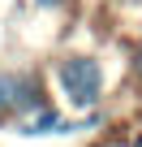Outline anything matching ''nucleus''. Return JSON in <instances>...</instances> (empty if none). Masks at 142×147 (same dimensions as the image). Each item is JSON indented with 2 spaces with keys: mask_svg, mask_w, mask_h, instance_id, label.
Wrapping results in <instances>:
<instances>
[{
  "mask_svg": "<svg viewBox=\"0 0 142 147\" xmlns=\"http://www.w3.org/2000/svg\"><path fill=\"white\" fill-rule=\"evenodd\" d=\"M17 78L22 74H0V117L17 108Z\"/></svg>",
  "mask_w": 142,
  "mask_h": 147,
  "instance_id": "nucleus-3",
  "label": "nucleus"
},
{
  "mask_svg": "<svg viewBox=\"0 0 142 147\" xmlns=\"http://www.w3.org/2000/svg\"><path fill=\"white\" fill-rule=\"evenodd\" d=\"M138 78H142V52H138Z\"/></svg>",
  "mask_w": 142,
  "mask_h": 147,
  "instance_id": "nucleus-5",
  "label": "nucleus"
},
{
  "mask_svg": "<svg viewBox=\"0 0 142 147\" xmlns=\"http://www.w3.org/2000/svg\"><path fill=\"white\" fill-rule=\"evenodd\" d=\"M43 5H56V0H43Z\"/></svg>",
  "mask_w": 142,
  "mask_h": 147,
  "instance_id": "nucleus-6",
  "label": "nucleus"
},
{
  "mask_svg": "<svg viewBox=\"0 0 142 147\" xmlns=\"http://www.w3.org/2000/svg\"><path fill=\"white\" fill-rule=\"evenodd\" d=\"M17 108H43V95H39V82L30 78V74H22L17 78Z\"/></svg>",
  "mask_w": 142,
  "mask_h": 147,
  "instance_id": "nucleus-2",
  "label": "nucleus"
},
{
  "mask_svg": "<svg viewBox=\"0 0 142 147\" xmlns=\"http://www.w3.org/2000/svg\"><path fill=\"white\" fill-rule=\"evenodd\" d=\"M56 125H60V117L43 108V113H39V117H35V121L26 125V134H47V130H56Z\"/></svg>",
  "mask_w": 142,
  "mask_h": 147,
  "instance_id": "nucleus-4",
  "label": "nucleus"
},
{
  "mask_svg": "<svg viewBox=\"0 0 142 147\" xmlns=\"http://www.w3.org/2000/svg\"><path fill=\"white\" fill-rule=\"evenodd\" d=\"M60 87L69 91V100L73 104H95L99 100V87H103V74H99V65L91 61V56H69L65 65H60Z\"/></svg>",
  "mask_w": 142,
  "mask_h": 147,
  "instance_id": "nucleus-1",
  "label": "nucleus"
}]
</instances>
